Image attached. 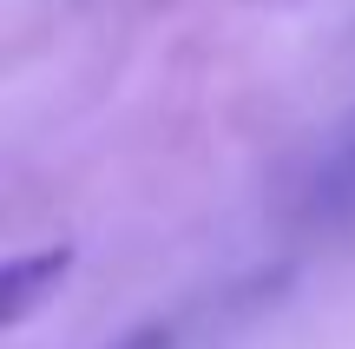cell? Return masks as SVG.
Listing matches in <instances>:
<instances>
[{"instance_id": "obj_1", "label": "cell", "mask_w": 355, "mask_h": 349, "mask_svg": "<svg viewBox=\"0 0 355 349\" xmlns=\"http://www.w3.org/2000/svg\"><path fill=\"white\" fill-rule=\"evenodd\" d=\"M296 218H309V224H349L355 218V112L309 158L303 185H296Z\"/></svg>"}, {"instance_id": "obj_2", "label": "cell", "mask_w": 355, "mask_h": 349, "mask_svg": "<svg viewBox=\"0 0 355 349\" xmlns=\"http://www.w3.org/2000/svg\"><path fill=\"white\" fill-rule=\"evenodd\" d=\"M73 271V244H53V250H20V257L0 264V330H20L40 303L60 290V277Z\"/></svg>"}, {"instance_id": "obj_3", "label": "cell", "mask_w": 355, "mask_h": 349, "mask_svg": "<svg viewBox=\"0 0 355 349\" xmlns=\"http://www.w3.org/2000/svg\"><path fill=\"white\" fill-rule=\"evenodd\" d=\"M165 343H171V337H165V323H145V330H132L119 349H165Z\"/></svg>"}]
</instances>
